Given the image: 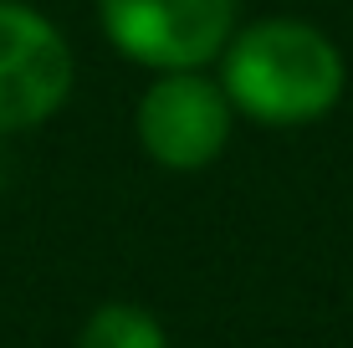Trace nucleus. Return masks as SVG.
Returning <instances> with one entry per match:
<instances>
[{"label": "nucleus", "instance_id": "obj_2", "mask_svg": "<svg viewBox=\"0 0 353 348\" xmlns=\"http://www.w3.org/2000/svg\"><path fill=\"white\" fill-rule=\"evenodd\" d=\"M241 0H97L103 31L123 57L159 72L210 62L236 31Z\"/></svg>", "mask_w": 353, "mask_h": 348}, {"label": "nucleus", "instance_id": "obj_3", "mask_svg": "<svg viewBox=\"0 0 353 348\" xmlns=\"http://www.w3.org/2000/svg\"><path fill=\"white\" fill-rule=\"evenodd\" d=\"M72 52L31 6L0 0V134L36 128L67 103Z\"/></svg>", "mask_w": 353, "mask_h": 348}, {"label": "nucleus", "instance_id": "obj_4", "mask_svg": "<svg viewBox=\"0 0 353 348\" xmlns=\"http://www.w3.org/2000/svg\"><path fill=\"white\" fill-rule=\"evenodd\" d=\"M230 139V98L194 67L159 77L139 103V143L164 170H205Z\"/></svg>", "mask_w": 353, "mask_h": 348}, {"label": "nucleus", "instance_id": "obj_5", "mask_svg": "<svg viewBox=\"0 0 353 348\" xmlns=\"http://www.w3.org/2000/svg\"><path fill=\"white\" fill-rule=\"evenodd\" d=\"M77 348H169V343H164L159 318H149L143 307H128V303H108L88 318Z\"/></svg>", "mask_w": 353, "mask_h": 348}, {"label": "nucleus", "instance_id": "obj_1", "mask_svg": "<svg viewBox=\"0 0 353 348\" xmlns=\"http://www.w3.org/2000/svg\"><path fill=\"white\" fill-rule=\"evenodd\" d=\"M225 98L256 123H312L343 92V57L318 26L261 21L225 41Z\"/></svg>", "mask_w": 353, "mask_h": 348}]
</instances>
